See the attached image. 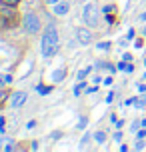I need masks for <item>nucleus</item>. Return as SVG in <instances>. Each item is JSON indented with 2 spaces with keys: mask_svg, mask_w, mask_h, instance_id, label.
<instances>
[{
  "mask_svg": "<svg viewBox=\"0 0 146 152\" xmlns=\"http://www.w3.org/2000/svg\"><path fill=\"white\" fill-rule=\"evenodd\" d=\"M42 56L44 58H50V56H54V54L58 52V46H60V42H58V30L54 28V26H48L46 30H44V34H42Z\"/></svg>",
  "mask_w": 146,
  "mask_h": 152,
  "instance_id": "obj_1",
  "label": "nucleus"
},
{
  "mask_svg": "<svg viewBox=\"0 0 146 152\" xmlns=\"http://www.w3.org/2000/svg\"><path fill=\"white\" fill-rule=\"evenodd\" d=\"M82 20L88 28H96L98 26V20H100V14H98V6L94 2H88L82 10Z\"/></svg>",
  "mask_w": 146,
  "mask_h": 152,
  "instance_id": "obj_2",
  "label": "nucleus"
},
{
  "mask_svg": "<svg viewBox=\"0 0 146 152\" xmlns=\"http://www.w3.org/2000/svg\"><path fill=\"white\" fill-rule=\"evenodd\" d=\"M22 26L28 34H38L40 32V18L34 12H26L22 18Z\"/></svg>",
  "mask_w": 146,
  "mask_h": 152,
  "instance_id": "obj_3",
  "label": "nucleus"
},
{
  "mask_svg": "<svg viewBox=\"0 0 146 152\" xmlns=\"http://www.w3.org/2000/svg\"><path fill=\"white\" fill-rule=\"evenodd\" d=\"M8 100H10V106L12 108H20L26 102V92H12L8 96Z\"/></svg>",
  "mask_w": 146,
  "mask_h": 152,
  "instance_id": "obj_4",
  "label": "nucleus"
},
{
  "mask_svg": "<svg viewBox=\"0 0 146 152\" xmlns=\"http://www.w3.org/2000/svg\"><path fill=\"white\" fill-rule=\"evenodd\" d=\"M76 40L80 42V44H90V40H92V34H90V30L88 28H78L76 30Z\"/></svg>",
  "mask_w": 146,
  "mask_h": 152,
  "instance_id": "obj_5",
  "label": "nucleus"
},
{
  "mask_svg": "<svg viewBox=\"0 0 146 152\" xmlns=\"http://www.w3.org/2000/svg\"><path fill=\"white\" fill-rule=\"evenodd\" d=\"M68 10H70L68 2H58V4L54 6V14L56 16H64V14H68Z\"/></svg>",
  "mask_w": 146,
  "mask_h": 152,
  "instance_id": "obj_6",
  "label": "nucleus"
},
{
  "mask_svg": "<svg viewBox=\"0 0 146 152\" xmlns=\"http://www.w3.org/2000/svg\"><path fill=\"white\" fill-rule=\"evenodd\" d=\"M64 76H66V70H64V68H56L52 72V82H56V84L62 82V80H64Z\"/></svg>",
  "mask_w": 146,
  "mask_h": 152,
  "instance_id": "obj_7",
  "label": "nucleus"
},
{
  "mask_svg": "<svg viewBox=\"0 0 146 152\" xmlns=\"http://www.w3.org/2000/svg\"><path fill=\"white\" fill-rule=\"evenodd\" d=\"M92 138H94V142L102 144V142H106V132H104V130H96L92 134Z\"/></svg>",
  "mask_w": 146,
  "mask_h": 152,
  "instance_id": "obj_8",
  "label": "nucleus"
},
{
  "mask_svg": "<svg viewBox=\"0 0 146 152\" xmlns=\"http://www.w3.org/2000/svg\"><path fill=\"white\" fill-rule=\"evenodd\" d=\"M90 72H92V66H86V68H82V70L76 74V78H78V80H84V78L90 74Z\"/></svg>",
  "mask_w": 146,
  "mask_h": 152,
  "instance_id": "obj_9",
  "label": "nucleus"
},
{
  "mask_svg": "<svg viewBox=\"0 0 146 152\" xmlns=\"http://www.w3.org/2000/svg\"><path fill=\"white\" fill-rule=\"evenodd\" d=\"M12 82V76H8V74H0V88L4 86V84H10Z\"/></svg>",
  "mask_w": 146,
  "mask_h": 152,
  "instance_id": "obj_10",
  "label": "nucleus"
},
{
  "mask_svg": "<svg viewBox=\"0 0 146 152\" xmlns=\"http://www.w3.org/2000/svg\"><path fill=\"white\" fill-rule=\"evenodd\" d=\"M84 88H86V84H84V80H80V82H78L76 86H74V94H76V96H78V94H80V92L84 90Z\"/></svg>",
  "mask_w": 146,
  "mask_h": 152,
  "instance_id": "obj_11",
  "label": "nucleus"
},
{
  "mask_svg": "<svg viewBox=\"0 0 146 152\" xmlns=\"http://www.w3.org/2000/svg\"><path fill=\"white\" fill-rule=\"evenodd\" d=\"M4 150H6V152L16 150V144H12V140H8V144H4Z\"/></svg>",
  "mask_w": 146,
  "mask_h": 152,
  "instance_id": "obj_12",
  "label": "nucleus"
},
{
  "mask_svg": "<svg viewBox=\"0 0 146 152\" xmlns=\"http://www.w3.org/2000/svg\"><path fill=\"white\" fill-rule=\"evenodd\" d=\"M0 2H2L4 6H16V4H18V0H0Z\"/></svg>",
  "mask_w": 146,
  "mask_h": 152,
  "instance_id": "obj_13",
  "label": "nucleus"
},
{
  "mask_svg": "<svg viewBox=\"0 0 146 152\" xmlns=\"http://www.w3.org/2000/svg\"><path fill=\"white\" fill-rule=\"evenodd\" d=\"M110 46H112L110 42H100V44H98V48H100V50H110Z\"/></svg>",
  "mask_w": 146,
  "mask_h": 152,
  "instance_id": "obj_14",
  "label": "nucleus"
},
{
  "mask_svg": "<svg viewBox=\"0 0 146 152\" xmlns=\"http://www.w3.org/2000/svg\"><path fill=\"white\" fill-rule=\"evenodd\" d=\"M4 124H6V120H4V116H0V134H2V132L6 130V126H4Z\"/></svg>",
  "mask_w": 146,
  "mask_h": 152,
  "instance_id": "obj_15",
  "label": "nucleus"
},
{
  "mask_svg": "<svg viewBox=\"0 0 146 152\" xmlns=\"http://www.w3.org/2000/svg\"><path fill=\"white\" fill-rule=\"evenodd\" d=\"M8 96H10V94H6V92H4L2 88H0V104H2V102H4V100H6Z\"/></svg>",
  "mask_w": 146,
  "mask_h": 152,
  "instance_id": "obj_16",
  "label": "nucleus"
},
{
  "mask_svg": "<svg viewBox=\"0 0 146 152\" xmlns=\"http://www.w3.org/2000/svg\"><path fill=\"white\" fill-rule=\"evenodd\" d=\"M134 150H144V142H142V140H138V142L134 144Z\"/></svg>",
  "mask_w": 146,
  "mask_h": 152,
  "instance_id": "obj_17",
  "label": "nucleus"
},
{
  "mask_svg": "<svg viewBox=\"0 0 146 152\" xmlns=\"http://www.w3.org/2000/svg\"><path fill=\"white\" fill-rule=\"evenodd\" d=\"M76 128H80V130H84V128H86V118H80V122H78Z\"/></svg>",
  "mask_w": 146,
  "mask_h": 152,
  "instance_id": "obj_18",
  "label": "nucleus"
},
{
  "mask_svg": "<svg viewBox=\"0 0 146 152\" xmlns=\"http://www.w3.org/2000/svg\"><path fill=\"white\" fill-rule=\"evenodd\" d=\"M136 136H138V140H142V138L146 136V130H144V128H140L138 132H136Z\"/></svg>",
  "mask_w": 146,
  "mask_h": 152,
  "instance_id": "obj_19",
  "label": "nucleus"
},
{
  "mask_svg": "<svg viewBox=\"0 0 146 152\" xmlns=\"http://www.w3.org/2000/svg\"><path fill=\"white\" fill-rule=\"evenodd\" d=\"M90 138H92V134H84V138L80 140V144H88V140H90Z\"/></svg>",
  "mask_w": 146,
  "mask_h": 152,
  "instance_id": "obj_20",
  "label": "nucleus"
},
{
  "mask_svg": "<svg viewBox=\"0 0 146 152\" xmlns=\"http://www.w3.org/2000/svg\"><path fill=\"white\" fill-rule=\"evenodd\" d=\"M38 92H40V94H48L50 88H48V86H46V88H44V86H38Z\"/></svg>",
  "mask_w": 146,
  "mask_h": 152,
  "instance_id": "obj_21",
  "label": "nucleus"
},
{
  "mask_svg": "<svg viewBox=\"0 0 146 152\" xmlns=\"http://www.w3.org/2000/svg\"><path fill=\"white\" fill-rule=\"evenodd\" d=\"M106 102H108V104H110V102H114V92H110V94L106 96Z\"/></svg>",
  "mask_w": 146,
  "mask_h": 152,
  "instance_id": "obj_22",
  "label": "nucleus"
},
{
  "mask_svg": "<svg viewBox=\"0 0 146 152\" xmlns=\"http://www.w3.org/2000/svg\"><path fill=\"white\" fill-rule=\"evenodd\" d=\"M122 58H124V60H126V62H130V60H132V54H128V52H124V56H122Z\"/></svg>",
  "mask_w": 146,
  "mask_h": 152,
  "instance_id": "obj_23",
  "label": "nucleus"
},
{
  "mask_svg": "<svg viewBox=\"0 0 146 152\" xmlns=\"http://www.w3.org/2000/svg\"><path fill=\"white\" fill-rule=\"evenodd\" d=\"M138 92H146V84H142V82L138 84Z\"/></svg>",
  "mask_w": 146,
  "mask_h": 152,
  "instance_id": "obj_24",
  "label": "nucleus"
},
{
  "mask_svg": "<svg viewBox=\"0 0 146 152\" xmlns=\"http://www.w3.org/2000/svg\"><path fill=\"white\" fill-rule=\"evenodd\" d=\"M124 68H126V60H124V62H118V70H124Z\"/></svg>",
  "mask_w": 146,
  "mask_h": 152,
  "instance_id": "obj_25",
  "label": "nucleus"
},
{
  "mask_svg": "<svg viewBox=\"0 0 146 152\" xmlns=\"http://www.w3.org/2000/svg\"><path fill=\"white\" fill-rule=\"evenodd\" d=\"M142 46H144V44H142V40H136V42H134V48H142Z\"/></svg>",
  "mask_w": 146,
  "mask_h": 152,
  "instance_id": "obj_26",
  "label": "nucleus"
},
{
  "mask_svg": "<svg viewBox=\"0 0 146 152\" xmlns=\"http://www.w3.org/2000/svg\"><path fill=\"white\" fill-rule=\"evenodd\" d=\"M132 70H134V66H132V64H126V68H124V72H132Z\"/></svg>",
  "mask_w": 146,
  "mask_h": 152,
  "instance_id": "obj_27",
  "label": "nucleus"
},
{
  "mask_svg": "<svg viewBox=\"0 0 146 152\" xmlns=\"http://www.w3.org/2000/svg\"><path fill=\"white\" fill-rule=\"evenodd\" d=\"M126 38H128V40H132V38H134V30H128V34H126Z\"/></svg>",
  "mask_w": 146,
  "mask_h": 152,
  "instance_id": "obj_28",
  "label": "nucleus"
},
{
  "mask_svg": "<svg viewBox=\"0 0 146 152\" xmlns=\"http://www.w3.org/2000/svg\"><path fill=\"white\" fill-rule=\"evenodd\" d=\"M34 126H36V122H34V120H30L28 124H26V128H34Z\"/></svg>",
  "mask_w": 146,
  "mask_h": 152,
  "instance_id": "obj_29",
  "label": "nucleus"
},
{
  "mask_svg": "<svg viewBox=\"0 0 146 152\" xmlns=\"http://www.w3.org/2000/svg\"><path fill=\"white\" fill-rule=\"evenodd\" d=\"M104 84H106V86H110V84H112V76H110V78H104Z\"/></svg>",
  "mask_w": 146,
  "mask_h": 152,
  "instance_id": "obj_30",
  "label": "nucleus"
},
{
  "mask_svg": "<svg viewBox=\"0 0 146 152\" xmlns=\"http://www.w3.org/2000/svg\"><path fill=\"white\" fill-rule=\"evenodd\" d=\"M140 20H142V22H146V10L142 12V14H140Z\"/></svg>",
  "mask_w": 146,
  "mask_h": 152,
  "instance_id": "obj_31",
  "label": "nucleus"
},
{
  "mask_svg": "<svg viewBox=\"0 0 146 152\" xmlns=\"http://www.w3.org/2000/svg\"><path fill=\"white\" fill-rule=\"evenodd\" d=\"M140 122H142V128H146V118H142Z\"/></svg>",
  "mask_w": 146,
  "mask_h": 152,
  "instance_id": "obj_32",
  "label": "nucleus"
},
{
  "mask_svg": "<svg viewBox=\"0 0 146 152\" xmlns=\"http://www.w3.org/2000/svg\"><path fill=\"white\" fill-rule=\"evenodd\" d=\"M48 4H58V0H48Z\"/></svg>",
  "mask_w": 146,
  "mask_h": 152,
  "instance_id": "obj_33",
  "label": "nucleus"
},
{
  "mask_svg": "<svg viewBox=\"0 0 146 152\" xmlns=\"http://www.w3.org/2000/svg\"><path fill=\"white\" fill-rule=\"evenodd\" d=\"M144 66H146V58H144Z\"/></svg>",
  "mask_w": 146,
  "mask_h": 152,
  "instance_id": "obj_34",
  "label": "nucleus"
}]
</instances>
